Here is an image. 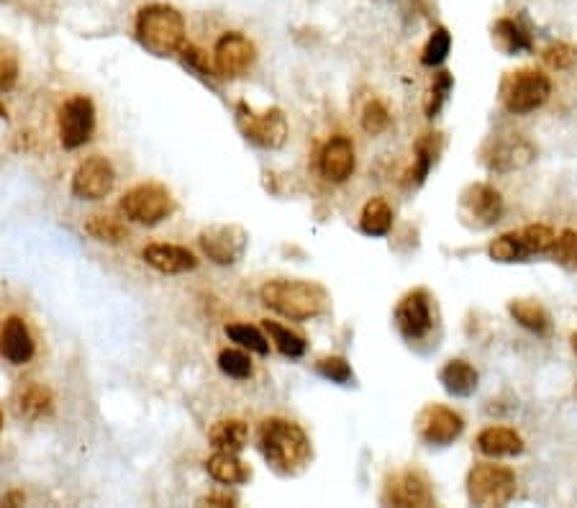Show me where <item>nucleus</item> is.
Here are the masks:
<instances>
[{
    "label": "nucleus",
    "mask_w": 577,
    "mask_h": 508,
    "mask_svg": "<svg viewBox=\"0 0 577 508\" xmlns=\"http://www.w3.org/2000/svg\"><path fill=\"white\" fill-rule=\"evenodd\" d=\"M260 452L275 473L293 478L306 473L313 460V444L295 421L272 416L260 426Z\"/></svg>",
    "instance_id": "obj_1"
},
{
    "label": "nucleus",
    "mask_w": 577,
    "mask_h": 508,
    "mask_svg": "<svg viewBox=\"0 0 577 508\" xmlns=\"http://www.w3.org/2000/svg\"><path fill=\"white\" fill-rule=\"evenodd\" d=\"M260 296L270 311L290 321L318 319V316L329 314L331 308L329 290L313 280H270L262 285Z\"/></svg>",
    "instance_id": "obj_2"
},
{
    "label": "nucleus",
    "mask_w": 577,
    "mask_h": 508,
    "mask_svg": "<svg viewBox=\"0 0 577 508\" xmlns=\"http://www.w3.org/2000/svg\"><path fill=\"white\" fill-rule=\"evenodd\" d=\"M136 39L154 57H172L185 47V18L165 3L144 6L136 16Z\"/></svg>",
    "instance_id": "obj_3"
},
{
    "label": "nucleus",
    "mask_w": 577,
    "mask_h": 508,
    "mask_svg": "<svg viewBox=\"0 0 577 508\" xmlns=\"http://www.w3.org/2000/svg\"><path fill=\"white\" fill-rule=\"evenodd\" d=\"M467 501L480 508L506 506L516 498L519 478L511 467L495 462H477L467 473Z\"/></svg>",
    "instance_id": "obj_4"
},
{
    "label": "nucleus",
    "mask_w": 577,
    "mask_h": 508,
    "mask_svg": "<svg viewBox=\"0 0 577 508\" xmlns=\"http://www.w3.org/2000/svg\"><path fill=\"white\" fill-rule=\"evenodd\" d=\"M549 95H552V80L542 70L521 67V70L506 72L501 80V106L513 116L539 111L549 101Z\"/></svg>",
    "instance_id": "obj_5"
},
{
    "label": "nucleus",
    "mask_w": 577,
    "mask_h": 508,
    "mask_svg": "<svg viewBox=\"0 0 577 508\" xmlns=\"http://www.w3.org/2000/svg\"><path fill=\"white\" fill-rule=\"evenodd\" d=\"M121 211L129 221L142 226H157L175 211V198L159 183H142L126 190L121 198Z\"/></svg>",
    "instance_id": "obj_6"
},
{
    "label": "nucleus",
    "mask_w": 577,
    "mask_h": 508,
    "mask_svg": "<svg viewBox=\"0 0 577 508\" xmlns=\"http://www.w3.org/2000/svg\"><path fill=\"white\" fill-rule=\"evenodd\" d=\"M480 160L495 175L524 170L536 160V147L524 134H495L483 144Z\"/></svg>",
    "instance_id": "obj_7"
},
{
    "label": "nucleus",
    "mask_w": 577,
    "mask_h": 508,
    "mask_svg": "<svg viewBox=\"0 0 577 508\" xmlns=\"http://www.w3.org/2000/svg\"><path fill=\"white\" fill-rule=\"evenodd\" d=\"M236 126L257 147L280 149L288 142V119L280 108L254 111L244 101L236 103Z\"/></svg>",
    "instance_id": "obj_8"
},
{
    "label": "nucleus",
    "mask_w": 577,
    "mask_h": 508,
    "mask_svg": "<svg viewBox=\"0 0 577 508\" xmlns=\"http://www.w3.org/2000/svg\"><path fill=\"white\" fill-rule=\"evenodd\" d=\"M460 219L470 229H490L503 219L506 203H503L501 190H495L488 183H470L460 193Z\"/></svg>",
    "instance_id": "obj_9"
},
{
    "label": "nucleus",
    "mask_w": 577,
    "mask_h": 508,
    "mask_svg": "<svg viewBox=\"0 0 577 508\" xmlns=\"http://www.w3.org/2000/svg\"><path fill=\"white\" fill-rule=\"evenodd\" d=\"M383 503L398 508H429L436 503L434 488L424 470L419 467H406L398 473H390L383 485Z\"/></svg>",
    "instance_id": "obj_10"
},
{
    "label": "nucleus",
    "mask_w": 577,
    "mask_h": 508,
    "mask_svg": "<svg viewBox=\"0 0 577 508\" xmlns=\"http://www.w3.org/2000/svg\"><path fill=\"white\" fill-rule=\"evenodd\" d=\"M395 326L401 331V337L406 342H421L431 334L436 319H434V306H431V296L426 288H413L408 290L406 296L398 301L395 306Z\"/></svg>",
    "instance_id": "obj_11"
},
{
    "label": "nucleus",
    "mask_w": 577,
    "mask_h": 508,
    "mask_svg": "<svg viewBox=\"0 0 577 508\" xmlns=\"http://www.w3.org/2000/svg\"><path fill=\"white\" fill-rule=\"evenodd\" d=\"M465 432V419L444 403H429L416 416V434L431 447H449Z\"/></svg>",
    "instance_id": "obj_12"
},
{
    "label": "nucleus",
    "mask_w": 577,
    "mask_h": 508,
    "mask_svg": "<svg viewBox=\"0 0 577 508\" xmlns=\"http://www.w3.org/2000/svg\"><path fill=\"white\" fill-rule=\"evenodd\" d=\"M95 106L88 95H72L59 108V142L65 149H80L93 139Z\"/></svg>",
    "instance_id": "obj_13"
},
{
    "label": "nucleus",
    "mask_w": 577,
    "mask_h": 508,
    "mask_svg": "<svg viewBox=\"0 0 577 508\" xmlns=\"http://www.w3.org/2000/svg\"><path fill=\"white\" fill-rule=\"evenodd\" d=\"M254 60H257V47L252 39H247L239 31H226L213 47V67L216 75L221 77H242L252 70Z\"/></svg>",
    "instance_id": "obj_14"
},
{
    "label": "nucleus",
    "mask_w": 577,
    "mask_h": 508,
    "mask_svg": "<svg viewBox=\"0 0 577 508\" xmlns=\"http://www.w3.org/2000/svg\"><path fill=\"white\" fill-rule=\"evenodd\" d=\"M201 249L208 260L216 265H234L244 257L247 249V231L236 224H216L201 231Z\"/></svg>",
    "instance_id": "obj_15"
},
{
    "label": "nucleus",
    "mask_w": 577,
    "mask_h": 508,
    "mask_svg": "<svg viewBox=\"0 0 577 508\" xmlns=\"http://www.w3.org/2000/svg\"><path fill=\"white\" fill-rule=\"evenodd\" d=\"M116 185V170L101 154H93L72 175V193L80 201H103Z\"/></svg>",
    "instance_id": "obj_16"
},
{
    "label": "nucleus",
    "mask_w": 577,
    "mask_h": 508,
    "mask_svg": "<svg viewBox=\"0 0 577 508\" xmlns=\"http://www.w3.org/2000/svg\"><path fill=\"white\" fill-rule=\"evenodd\" d=\"M354 167H357V157H354L352 139L344 134L331 136L329 142L324 144V149H321V157H318L321 175L329 183H347L354 175Z\"/></svg>",
    "instance_id": "obj_17"
},
{
    "label": "nucleus",
    "mask_w": 577,
    "mask_h": 508,
    "mask_svg": "<svg viewBox=\"0 0 577 508\" xmlns=\"http://www.w3.org/2000/svg\"><path fill=\"white\" fill-rule=\"evenodd\" d=\"M36 352L34 337L21 316H8L0 326V357L11 365H26Z\"/></svg>",
    "instance_id": "obj_18"
},
{
    "label": "nucleus",
    "mask_w": 577,
    "mask_h": 508,
    "mask_svg": "<svg viewBox=\"0 0 577 508\" xmlns=\"http://www.w3.org/2000/svg\"><path fill=\"white\" fill-rule=\"evenodd\" d=\"M144 262L162 275H183L198 267V257L180 244H149L142 252Z\"/></svg>",
    "instance_id": "obj_19"
},
{
    "label": "nucleus",
    "mask_w": 577,
    "mask_h": 508,
    "mask_svg": "<svg viewBox=\"0 0 577 508\" xmlns=\"http://www.w3.org/2000/svg\"><path fill=\"white\" fill-rule=\"evenodd\" d=\"M475 444L485 457H493V460H498V457H519L526 449L524 437L511 426H485L483 432L477 434Z\"/></svg>",
    "instance_id": "obj_20"
},
{
    "label": "nucleus",
    "mask_w": 577,
    "mask_h": 508,
    "mask_svg": "<svg viewBox=\"0 0 577 508\" xmlns=\"http://www.w3.org/2000/svg\"><path fill=\"white\" fill-rule=\"evenodd\" d=\"M439 383H442V388L447 390L449 396L470 398L477 390V385H480V373L475 370V365H470L462 357H452L439 370Z\"/></svg>",
    "instance_id": "obj_21"
},
{
    "label": "nucleus",
    "mask_w": 577,
    "mask_h": 508,
    "mask_svg": "<svg viewBox=\"0 0 577 508\" xmlns=\"http://www.w3.org/2000/svg\"><path fill=\"white\" fill-rule=\"evenodd\" d=\"M508 314L516 324L524 326L531 334H539V337L549 334V329H552V316L534 298H513V301H508Z\"/></svg>",
    "instance_id": "obj_22"
},
{
    "label": "nucleus",
    "mask_w": 577,
    "mask_h": 508,
    "mask_svg": "<svg viewBox=\"0 0 577 508\" xmlns=\"http://www.w3.org/2000/svg\"><path fill=\"white\" fill-rule=\"evenodd\" d=\"M493 44L501 49L503 54L513 57V54H529L534 49L531 36L516 18H498L493 26Z\"/></svg>",
    "instance_id": "obj_23"
},
{
    "label": "nucleus",
    "mask_w": 577,
    "mask_h": 508,
    "mask_svg": "<svg viewBox=\"0 0 577 508\" xmlns=\"http://www.w3.org/2000/svg\"><path fill=\"white\" fill-rule=\"evenodd\" d=\"M206 470L216 483L224 485H242L252 478V470L234 452H221V449L213 457H208Z\"/></svg>",
    "instance_id": "obj_24"
},
{
    "label": "nucleus",
    "mask_w": 577,
    "mask_h": 508,
    "mask_svg": "<svg viewBox=\"0 0 577 508\" xmlns=\"http://www.w3.org/2000/svg\"><path fill=\"white\" fill-rule=\"evenodd\" d=\"M393 229V208L385 198H370L360 213V231L367 237H385Z\"/></svg>",
    "instance_id": "obj_25"
},
{
    "label": "nucleus",
    "mask_w": 577,
    "mask_h": 508,
    "mask_svg": "<svg viewBox=\"0 0 577 508\" xmlns=\"http://www.w3.org/2000/svg\"><path fill=\"white\" fill-rule=\"evenodd\" d=\"M249 429L242 419H224L218 421L211 429V444L221 452H234L239 455L244 447H247Z\"/></svg>",
    "instance_id": "obj_26"
},
{
    "label": "nucleus",
    "mask_w": 577,
    "mask_h": 508,
    "mask_svg": "<svg viewBox=\"0 0 577 508\" xmlns=\"http://www.w3.org/2000/svg\"><path fill=\"white\" fill-rule=\"evenodd\" d=\"M488 257L493 262H501V265H513V262H526L529 260V252L524 247V239H521V231H506L501 237H495L488 244Z\"/></svg>",
    "instance_id": "obj_27"
},
{
    "label": "nucleus",
    "mask_w": 577,
    "mask_h": 508,
    "mask_svg": "<svg viewBox=\"0 0 577 508\" xmlns=\"http://www.w3.org/2000/svg\"><path fill=\"white\" fill-rule=\"evenodd\" d=\"M52 401V390L47 385L31 383L18 393V414L26 416V419H39V416L52 411Z\"/></svg>",
    "instance_id": "obj_28"
},
{
    "label": "nucleus",
    "mask_w": 577,
    "mask_h": 508,
    "mask_svg": "<svg viewBox=\"0 0 577 508\" xmlns=\"http://www.w3.org/2000/svg\"><path fill=\"white\" fill-rule=\"evenodd\" d=\"M265 329L272 337V342H275L277 352L283 357L301 360V357L306 355V339H303L301 334H295V331H290L288 326L283 324H277V321H265Z\"/></svg>",
    "instance_id": "obj_29"
},
{
    "label": "nucleus",
    "mask_w": 577,
    "mask_h": 508,
    "mask_svg": "<svg viewBox=\"0 0 577 508\" xmlns=\"http://www.w3.org/2000/svg\"><path fill=\"white\" fill-rule=\"evenodd\" d=\"M434 134H424V139H419L416 144V162H413V170L408 172V183L413 188H419L426 178H429L431 167L436 162V147H434Z\"/></svg>",
    "instance_id": "obj_30"
},
{
    "label": "nucleus",
    "mask_w": 577,
    "mask_h": 508,
    "mask_svg": "<svg viewBox=\"0 0 577 508\" xmlns=\"http://www.w3.org/2000/svg\"><path fill=\"white\" fill-rule=\"evenodd\" d=\"M226 337H229L231 342L239 344V347L249 349V352H257V355H270V342H267V337L260 329H257V326L231 324V326H226Z\"/></svg>",
    "instance_id": "obj_31"
},
{
    "label": "nucleus",
    "mask_w": 577,
    "mask_h": 508,
    "mask_svg": "<svg viewBox=\"0 0 577 508\" xmlns=\"http://www.w3.org/2000/svg\"><path fill=\"white\" fill-rule=\"evenodd\" d=\"M85 231H88L93 239L106 244H121L129 237L126 226L121 224V221L111 219V216H90V221L85 224Z\"/></svg>",
    "instance_id": "obj_32"
},
{
    "label": "nucleus",
    "mask_w": 577,
    "mask_h": 508,
    "mask_svg": "<svg viewBox=\"0 0 577 508\" xmlns=\"http://www.w3.org/2000/svg\"><path fill=\"white\" fill-rule=\"evenodd\" d=\"M449 49H452V34H449L444 26H436V29L431 31L424 52H421V62H424L426 67H439L449 57Z\"/></svg>",
    "instance_id": "obj_33"
},
{
    "label": "nucleus",
    "mask_w": 577,
    "mask_h": 508,
    "mask_svg": "<svg viewBox=\"0 0 577 508\" xmlns=\"http://www.w3.org/2000/svg\"><path fill=\"white\" fill-rule=\"evenodd\" d=\"M521 239H524V247L526 252H529V257H534V254L552 252L554 242H557V234H554L547 224H529L521 229Z\"/></svg>",
    "instance_id": "obj_34"
},
{
    "label": "nucleus",
    "mask_w": 577,
    "mask_h": 508,
    "mask_svg": "<svg viewBox=\"0 0 577 508\" xmlns=\"http://www.w3.org/2000/svg\"><path fill=\"white\" fill-rule=\"evenodd\" d=\"M218 367H221V373L229 375L231 380H247L252 378V357L242 349H224L221 355H218Z\"/></svg>",
    "instance_id": "obj_35"
},
{
    "label": "nucleus",
    "mask_w": 577,
    "mask_h": 508,
    "mask_svg": "<svg viewBox=\"0 0 577 508\" xmlns=\"http://www.w3.org/2000/svg\"><path fill=\"white\" fill-rule=\"evenodd\" d=\"M452 88H454L452 72H447V70L436 72L434 83H431V90H429V98H426V116H429V119H434L436 113L442 111L444 103H447L449 95H452Z\"/></svg>",
    "instance_id": "obj_36"
},
{
    "label": "nucleus",
    "mask_w": 577,
    "mask_h": 508,
    "mask_svg": "<svg viewBox=\"0 0 577 508\" xmlns=\"http://www.w3.org/2000/svg\"><path fill=\"white\" fill-rule=\"evenodd\" d=\"M316 373L321 375V378L331 380V383H336V385H352L354 383L352 365H349V362L339 355L321 357V360L316 362Z\"/></svg>",
    "instance_id": "obj_37"
},
{
    "label": "nucleus",
    "mask_w": 577,
    "mask_h": 508,
    "mask_svg": "<svg viewBox=\"0 0 577 508\" xmlns=\"http://www.w3.org/2000/svg\"><path fill=\"white\" fill-rule=\"evenodd\" d=\"M552 260L565 270H577V231L565 229L557 234V242L552 247Z\"/></svg>",
    "instance_id": "obj_38"
},
{
    "label": "nucleus",
    "mask_w": 577,
    "mask_h": 508,
    "mask_svg": "<svg viewBox=\"0 0 577 508\" xmlns=\"http://www.w3.org/2000/svg\"><path fill=\"white\" fill-rule=\"evenodd\" d=\"M390 126V111L385 108L383 101H367L365 108H362V129L370 136H380L385 134Z\"/></svg>",
    "instance_id": "obj_39"
},
{
    "label": "nucleus",
    "mask_w": 577,
    "mask_h": 508,
    "mask_svg": "<svg viewBox=\"0 0 577 508\" xmlns=\"http://www.w3.org/2000/svg\"><path fill=\"white\" fill-rule=\"evenodd\" d=\"M18 80V52L8 39H0V93L16 85Z\"/></svg>",
    "instance_id": "obj_40"
},
{
    "label": "nucleus",
    "mask_w": 577,
    "mask_h": 508,
    "mask_svg": "<svg viewBox=\"0 0 577 508\" xmlns=\"http://www.w3.org/2000/svg\"><path fill=\"white\" fill-rule=\"evenodd\" d=\"M542 57H544V62H547V67H552V70H557V72H567L575 67L577 49L572 47V44L557 42V44H549V47L544 49Z\"/></svg>",
    "instance_id": "obj_41"
},
{
    "label": "nucleus",
    "mask_w": 577,
    "mask_h": 508,
    "mask_svg": "<svg viewBox=\"0 0 577 508\" xmlns=\"http://www.w3.org/2000/svg\"><path fill=\"white\" fill-rule=\"evenodd\" d=\"M180 54H183L185 67H190V70L198 72V75L206 77V80L213 75V72H216V70H211V65H208V57L201 52V49L183 47V49H180Z\"/></svg>",
    "instance_id": "obj_42"
},
{
    "label": "nucleus",
    "mask_w": 577,
    "mask_h": 508,
    "mask_svg": "<svg viewBox=\"0 0 577 508\" xmlns=\"http://www.w3.org/2000/svg\"><path fill=\"white\" fill-rule=\"evenodd\" d=\"M206 506H236V498L229 496V493H216V496H206L203 498Z\"/></svg>",
    "instance_id": "obj_43"
},
{
    "label": "nucleus",
    "mask_w": 577,
    "mask_h": 508,
    "mask_svg": "<svg viewBox=\"0 0 577 508\" xmlns=\"http://www.w3.org/2000/svg\"><path fill=\"white\" fill-rule=\"evenodd\" d=\"M11 503H24V493H11V496L0 498V506H11Z\"/></svg>",
    "instance_id": "obj_44"
},
{
    "label": "nucleus",
    "mask_w": 577,
    "mask_h": 508,
    "mask_svg": "<svg viewBox=\"0 0 577 508\" xmlns=\"http://www.w3.org/2000/svg\"><path fill=\"white\" fill-rule=\"evenodd\" d=\"M0 119H3V121L8 119V111H6V106H3V103H0Z\"/></svg>",
    "instance_id": "obj_45"
},
{
    "label": "nucleus",
    "mask_w": 577,
    "mask_h": 508,
    "mask_svg": "<svg viewBox=\"0 0 577 508\" xmlns=\"http://www.w3.org/2000/svg\"><path fill=\"white\" fill-rule=\"evenodd\" d=\"M570 342H572V349H575V355H577V331L570 337Z\"/></svg>",
    "instance_id": "obj_46"
},
{
    "label": "nucleus",
    "mask_w": 577,
    "mask_h": 508,
    "mask_svg": "<svg viewBox=\"0 0 577 508\" xmlns=\"http://www.w3.org/2000/svg\"><path fill=\"white\" fill-rule=\"evenodd\" d=\"M0 429H3V411H0Z\"/></svg>",
    "instance_id": "obj_47"
}]
</instances>
